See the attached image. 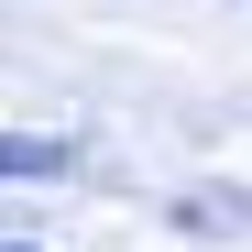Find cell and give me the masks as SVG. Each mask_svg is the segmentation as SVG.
<instances>
[{"instance_id":"6da1fadb","label":"cell","mask_w":252,"mask_h":252,"mask_svg":"<svg viewBox=\"0 0 252 252\" xmlns=\"http://www.w3.org/2000/svg\"><path fill=\"white\" fill-rule=\"evenodd\" d=\"M66 164H77V154H66L55 132H0V176H66Z\"/></svg>"}]
</instances>
